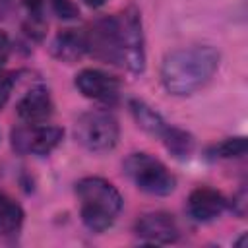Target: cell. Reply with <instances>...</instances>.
I'll use <instances>...</instances> for the list:
<instances>
[{"label":"cell","mask_w":248,"mask_h":248,"mask_svg":"<svg viewBox=\"0 0 248 248\" xmlns=\"http://www.w3.org/2000/svg\"><path fill=\"white\" fill-rule=\"evenodd\" d=\"M221 54L213 46L178 48L165 56L161 81L172 95H192L202 89L217 72Z\"/></svg>","instance_id":"6da1fadb"},{"label":"cell","mask_w":248,"mask_h":248,"mask_svg":"<svg viewBox=\"0 0 248 248\" xmlns=\"http://www.w3.org/2000/svg\"><path fill=\"white\" fill-rule=\"evenodd\" d=\"M81 223L93 232H105L112 227L122 209V196L114 184L101 176H85L76 182Z\"/></svg>","instance_id":"7a4b0ae2"},{"label":"cell","mask_w":248,"mask_h":248,"mask_svg":"<svg viewBox=\"0 0 248 248\" xmlns=\"http://www.w3.org/2000/svg\"><path fill=\"white\" fill-rule=\"evenodd\" d=\"M126 176L145 194L169 196L176 188L174 174L149 153H132L122 165Z\"/></svg>","instance_id":"3957f363"},{"label":"cell","mask_w":248,"mask_h":248,"mask_svg":"<svg viewBox=\"0 0 248 248\" xmlns=\"http://www.w3.org/2000/svg\"><path fill=\"white\" fill-rule=\"evenodd\" d=\"M74 136L81 147L91 153L110 151L120 136L118 120L107 110H89L83 112L74 126Z\"/></svg>","instance_id":"277c9868"},{"label":"cell","mask_w":248,"mask_h":248,"mask_svg":"<svg viewBox=\"0 0 248 248\" xmlns=\"http://www.w3.org/2000/svg\"><path fill=\"white\" fill-rule=\"evenodd\" d=\"M118 25V46L122 64L134 72L141 74L145 70V41L141 29V17L136 8H128L116 16Z\"/></svg>","instance_id":"5b68a950"},{"label":"cell","mask_w":248,"mask_h":248,"mask_svg":"<svg viewBox=\"0 0 248 248\" xmlns=\"http://www.w3.org/2000/svg\"><path fill=\"white\" fill-rule=\"evenodd\" d=\"M64 138V130L46 124H27L12 130V147L21 155H48Z\"/></svg>","instance_id":"8992f818"},{"label":"cell","mask_w":248,"mask_h":248,"mask_svg":"<svg viewBox=\"0 0 248 248\" xmlns=\"http://www.w3.org/2000/svg\"><path fill=\"white\" fill-rule=\"evenodd\" d=\"M85 41H87V52H91L95 58L112 64H122L116 16L97 19L89 27V31H85Z\"/></svg>","instance_id":"52a82bcc"},{"label":"cell","mask_w":248,"mask_h":248,"mask_svg":"<svg viewBox=\"0 0 248 248\" xmlns=\"http://www.w3.org/2000/svg\"><path fill=\"white\" fill-rule=\"evenodd\" d=\"M180 231L170 213L151 211L138 219L136 236L145 244H172L176 242Z\"/></svg>","instance_id":"ba28073f"},{"label":"cell","mask_w":248,"mask_h":248,"mask_svg":"<svg viewBox=\"0 0 248 248\" xmlns=\"http://www.w3.org/2000/svg\"><path fill=\"white\" fill-rule=\"evenodd\" d=\"M76 87L78 91L93 101L99 103H112L118 99L120 93V81L97 68H85L76 76Z\"/></svg>","instance_id":"9c48e42d"},{"label":"cell","mask_w":248,"mask_h":248,"mask_svg":"<svg viewBox=\"0 0 248 248\" xmlns=\"http://www.w3.org/2000/svg\"><path fill=\"white\" fill-rule=\"evenodd\" d=\"M227 207L225 196L209 186H198L188 196V213L198 223L215 221Z\"/></svg>","instance_id":"30bf717a"},{"label":"cell","mask_w":248,"mask_h":248,"mask_svg":"<svg viewBox=\"0 0 248 248\" xmlns=\"http://www.w3.org/2000/svg\"><path fill=\"white\" fill-rule=\"evenodd\" d=\"M52 99L48 89L45 87H33L29 89L16 105L17 116L27 124H41L52 114Z\"/></svg>","instance_id":"8fae6325"},{"label":"cell","mask_w":248,"mask_h":248,"mask_svg":"<svg viewBox=\"0 0 248 248\" xmlns=\"http://www.w3.org/2000/svg\"><path fill=\"white\" fill-rule=\"evenodd\" d=\"M50 52L54 58L72 64L78 62L85 52H87V41H85V33L76 31V29H64L60 31L52 45H50Z\"/></svg>","instance_id":"7c38bea8"},{"label":"cell","mask_w":248,"mask_h":248,"mask_svg":"<svg viewBox=\"0 0 248 248\" xmlns=\"http://www.w3.org/2000/svg\"><path fill=\"white\" fill-rule=\"evenodd\" d=\"M130 112H132L136 124H138L143 132H147L149 136L161 138L163 132H165V128L169 126V124L165 122V118H163L155 108H151L147 103H143V101L132 99V101H130Z\"/></svg>","instance_id":"4fadbf2b"},{"label":"cell","mask_w":248,"mask_h":248,"mask_svg":"<svg viewBox=\"0 0 248 248\" xmlns=\"http://www.w3.org/2000/svg\"><path fill=\"white\" fill-rule=\"evenodd\" d=\"M23 209L17 202L8 198L6 194H0V236L10 238L16 236L21 231L23 225Z\"/></svg>","instance_id":"5bb4252c"},{"label":"cell","mask_w":248,"mask_h":248,"mask_svg":"<svg viewBox=\"0 0 248 248\" xmlns=\"http://www.w3.org/2000/svg\"><path fill=\"white\" fill-rule=\"evenodd\" d=\"M165 147L169 149V153H172L176 159H188L196 147V141H194V136L182 128H176V126H167L163 136H161Z\"/></svg>","instance_id":"9a60e30c"},{"label":"cell","mask_w":248,"mask_h":248,"mask_svg":"<svg viewBox=\"0 0 248 248\" xmlns=\"http://www.w3.org/2000/svg\"><path fill=\"white\" fill-rule=\"evenodd\" d=\"M248 149L246 138L238 136V138H227L215 145H211L207 149V155L217 157V159H234V157H242Z\"/></svg>","instance_id":"2e32d148"},{"label":"cell","mask_w":248,"mask_h":248,"mask_svg":"<svg viewBox=\"0 0 248 248\" xmlns=\"http://www.w3.org/2000/svg\"><path fill=\"white\" fill-rule=\"evenodd\" d=\"M52 10H54V14H56L58 17H62V19H74V17H78V14H79L78 6H76L72 0H52Z\"/></svg>","instance_id":"e0dca14e"},{"label":"cell","mask_w":248,"mask_h":248,"mask_svg":"<svg viewBox=\"0 0 248 248\" xmlns=\"http://www.w3.org/2000/svg\"><path fill=\"white\" fill-rule=\"evenodd\" d=\"M12 87H14V79L10 76L0 74V108L8 103L10 93H12Z\"/></svg>","instance_id":"ac0fdd59"},{"label":"cell","mask_w":248,"mask_h":248,"mask_svg":"<svg viewBox=\"0 0 248 248\" xmlns=\"http://www.w3.org/2000/svg\"><path fill=\"white\" fill-rule=\"evenodd\" d=\"M232 209H234V213H236L240 219L246 215V190H244V188L232 198Z\"/></svg>","instance_id":"d6986e66"},{"label":"cell","mask_w":248,"mask_h":248,"mask_svg":"<svg viewBox=\"0 0 248 248\" xmlns=\"http://www.w3.org/2000/svg\"><path fill=\"white\" fill-rule=\"evenodd\" d=\"M8 48H10V39H8V35L4 31H0V62L6 58Z\"/></svg>","instance_id":"ffe728a7"},{"label":"cell","mask_w":248,"mask_h":248,"mask_svg":"<svg viewBox=\"0 0 248 248\" xmlns=\"http://www.w3.org/2000/svg\"><path fill=\"white\" fill-rule=\"evenodd\" d=\"M23 4H25V8H27L31 14H39V10H41V6H43V0H23Z\"/></svg>","instance_id":"44dd1931"},{"label":"cell","mask_w":248,"mask_h":248,"mask_svg":"<svg viewBox=\"0 0 248 248\" xmlns=\"http://www.w3.org/2000/svg\"><path fill=\"white\" fill-rule=\"evenodd\" d=\"M83 2H85L89 8H101V6H103L107 0H83Z\"/></svg>","instance_id":"7402d4cb"}]
</instances>
